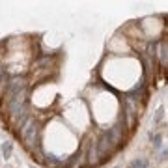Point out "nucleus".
I'll return each mask as SVG.
<instances>
[{
	"instance_id": "obj_1",
	"label": "nucleus",
	"mask_w": 168,
	"mask_h": 168,
	"mask_svg": "<svg viewBox=\"0 0 168 168\" xmlns=\"http://www.w3.org/2000/svg\"><path fill=\"white\" fill-rule=\"evenodd\" d=\"M0 153H2V157H4V161L11 159V153H13V142H9V140L2 142V144H0Z\"/></svg>"
},
{
	"instance_id": "obj_2",
	"label": "nucleus",
	"mask_w": 168,
	"mask_h": 168,
	"mask_svg": "<svg viewBox=\"0 0 168 168\" xmlns=\"http://www.w3.org/2000/svg\"><path fill=\"white\" fill-rule=\"evenodd\" d=\"M157 56L161 58V62H163V64H168V43H163L161 50L157 52Z\"/></svg>"
},
{
	"instance_id": "obj_3",
	"label": "nucleus",
	"mask_w": 168,
	"mask_h": 168,
	"mask_svg": "<svg viewBox=\"0 0 168 168\" xmlns=\"http://www.w3.org/2000/svg\"><path fill=\"white\" fill-rule=\"evenodd\" d=\"M148 166V163L144 161V159H135L131 165H129V168H146Z\"/></svg>"
},
{
	"instance_id": "obj_4",
	"label": "nucleus",
	"mask_w": 168,
	"mask_h": 168,
	"mask_svg": "<svg viewBox=\"0 0 168 168\" xmlns=\"http://www.w3.org/2000/svg\"><path fill=\"white\" fill-rule=\"evenodd\" d=\"M163 114H165V112H163V108H159V110H157V114H155V123L163 120Z\"/></svg>"
}]
</instances>
